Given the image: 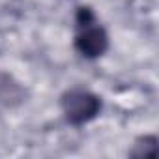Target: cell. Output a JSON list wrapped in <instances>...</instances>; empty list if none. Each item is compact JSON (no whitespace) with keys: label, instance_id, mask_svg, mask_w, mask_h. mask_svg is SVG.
Masks as SVG:
<instances>
[{"label":"cell","instance_id":"2","mask_svg":"<svg viewBox=\"0 0 159 159\" xmlns=\"http://www.w3.org/2000/svg\"><path fill=\"white\" fill-rule=\"evenodd\" d=\"M105 34L99 28H86L84 34L79 38V49L88 56H96L105 49Z\"/></svg>","mask_w":159,"mask_h":159},{"label":"cell","instance_id":"1","mask_svg":"<svg viewBox=\"0 0 159 159\" xmlns=\"http://www.w3.org/2000/svg\"><path fill=\"white\" fill-rule=\"evenodd\" d=\"M96 109H98V103L94 101V98H88L86 94L71 96V99L67 101V116L71 120L83 122V120L94 116Z\"/></svg>","mask_w":159,"mask_h":159}]
</instances>
